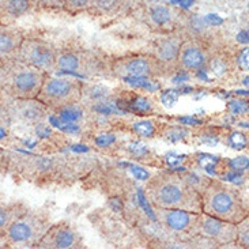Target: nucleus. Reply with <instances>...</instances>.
I'll use <instances>...</instances> for the list:
<instances>
[{
	"label": "nucleus",
	"instance_id": "obj_37",
	"mask_svg": "<svg viewBox=\"0 0 249 249\" xmlns=\"http://www.w3.org/2000/svg\"><path fill=\"white\" fill-rule=\"evenodd\" d=\"M129 150H131L135 155H138V157H142V155L147 153L146 146H144V144H141V143H134V144H131Z\"/></svg>",
	"mask_w": 249,
	"mask_h": 249
},
{
	"label": "nucleus",
	"instance_id": "obj_15",
	"mask_svg": "<svg viewBox=\"0 0 249 249\" xmlns=\"http://www.w3.org/2000/svg\"><path fill=\"white\" fill-rule=\"evenodd\" d=\"M181 42L176 38H163L157 45V59L161 63H172L177 60Z\"/></svg>",
	"mask_w": 249,
	"mask_h": 249
},
{
	"label": "nucleus",
	"instance_id": "obj_16",
	"mask_svg": "<svg viewBox=\"0 0 249 249\" xmlns=\"http://www.w3.org/2000/svg\"><path fill=\"white\" fill-rule=\"evenodd\" d=\"M25 211V207L19 203H6L0 200V233H3Z\"/></svg>",
	"mask_w": 249,
	"mask_h": 249
},
{
	"label": "nucleus",
	"instance_id": "obj_27",
	"mask_svg": "<svg viewBox=\"0 0 249 249\" xmlns=\"http://www.w3.org/2000/svg\"><path fill=\"white\" fill-rule=\"evenodd\" d=\"M211 71L216 75V76H222L226 74L228 71V63L226 60H223L222 57H216L214 60H211Z\"/></svg>",
	"mask_w": 249,
	"mask_h": 249
},
{
	"label": "nucleus",
	"instance_id": "obj_17",
	"mask_svg": "<svg viewBox=\"0 0 249 249\" xmlns=\"http://www.w3.org/2000/svg\"><path fill=\"white\" fill-rule=\"evenodd\" d=\"M56 67L64 71V72H75L81 70L82 61L81 57L76 53H63L59 57H56Z\"/></svg>",
	"mask_w": 249,
	"mask_h": 249
},
{
	"label": "nucleus",
	"instance_id": "obj_38",
	"mask_svg": "<svg viewBox=\"0 0 249 249\" xmlns=\"http://www.w3.org/2000/svg\"><path fill=\"white\" fill-rule=\"evenodd\" d=\"M204 20H206L207 25H213V26H218V25L223 23L222 18H219L215 14H210V15H207V17L204 18Z\"/></svg>",
	"mask_w": 249,
	"mask_h": 249
},
{
	"label": "nucleus",
	"instance_id": "obj_40",
	"mask_svg": "<svg viewBox=\"0 0 249 249\" xmlns=\"http://www.w3.org/2000/svg\"><path fill=\"white\" fill-rule=\"evenodd\" d=\"M88 3L89 0H67V6L71 7H85Z\"/></svg>",
	"mask_w": 249,
	"mask_h": 249
},
{
	"label": "nucleus",
	"instance_id": "obj_43",
	"mask_svg": "<svg viewBox=\"0 0 249 249\" xmlns=\"http://www.w3.org/2000/svg\"><path fill=\"white\" fill-rule=\"evenodd\" d=\"M6 151L3 150V148H0V165L3 163V162L6 161Z\"/></svg>",
	"mask_w": 249,
	"mask_h": 249
},
{
	"label": "nucleus",
	"instance_id": "obj_13",
	"mask_svg": "<svg viewBox=\"0 0 249 249\" xmlns=\"http://www.w3.org/2000/svg\"><path fill=\"white\" fill-rule=\"evenodd\" d=\"M177 60L180 61L184 70L195 71V70H200L206 64L207 54H206V51L197 42L188 41V42L181 44Z\"/></svg>",
	"mask_w": 249,
	"mask_h": 249
},
{
	"label": "nucleus",
	"instance_id": "obj_36",
	"mask_svg": "<svg viewBox=\"0 0 249 249\" xmlns=\"http://www.w3.org/2000/svg\"><path fill=\"white\" fill-rule=\"evenodd\" d=\"M238 64H240V67L243 68V70H248V48H245L241 51V53L238 56Z\"/></svg>",
	"mask_w": 249,
	"mask_h": 249
},
{
	"label": "nucleus",
	"instance_id": "obj_25",
	"mask_svg": "<svg viewBox=\"0 0 249 249\" xmlns=\"http://www.w3.org/2000/svg\"><path fill=\"white\" fill-rule=\"evenodd\" d=\"M237 238L240 240L241 247H248V219L245 218L244 221L237 225Z\"/></svg>",
	"mask_w": 249,
	"mask_h": 249
},
{
	"label": "nucleus",
	"instance_id": "obj_39",
	"mask_svg": "<svg viewBox=\"0 0 249 249\" xmlns=\"http://www.w3.org/2000/svg\"><path fill=\"white\" fill-rule=\"evenodd\" d=\"M184 160H185V157H184V155L170 154V155H168V160H166V161H168L169 165L175 166V165H178V163H181Z\"/></svg>",
	"mask_w": 249,
	"mask_h": 249
},
{
	"label": "nucleus",
	"instance_id": "obj_41",
	"mask_svg": "<svg viewBox=\"0 0 249 249\" xmlns=\"http://www.w3.org/2000/svg\"><path fill=\"white\" fill-rule=\"evenodd\" d=\"M237 38L240 42H243V44H248V32L247 30H243L241 33L237 36Z\"/></svg>",
	"mask_w": 249,
	"mask_h": 249
},
{
	"label": "nucleus",
	"instance_id": "obj_5",
	"mask_svg": "<svg viewBox=\"0 0 249 249\" xmlns=\"http://www.w3.org/2000/svg\"><path fill=\"white\" fill-rule=\"evenodd\" d=\"M82 98V86L75 81L45 78L36 100L45 107L61 108L70 104H76Z\"/></svg>",
	"mask_w": 249,
	"mask_h": 249
},
{
	"label": "nucleus",
	"instance_id": "obj_24",
	"mask_svg": "<svg viewBox=\"0 0 249 249\" xmlns=\"http://www.w3.org/2000/svg\"><path fill=\"white\" fill-rule=\"evenodd\" d=\"M180 97V91L178 90H166L163 91L161 95V102L166 107V108H172L175 107Z\"/></svg>",
	"mask_w": 249,
	"mask_h": 249
},
{
	"label": "nucleus",
	"instance_id": "obj_30",
	"mask_svg": "<svg viewBox=\"0 0 249 249\" xmlns=\"http://www.w3.org/2000/svg\"><path fill=\"white\" fill-rule=\"evenodd\" d=\"M188 135V131L187 129H184V128L181 127H176V128H172L170 131H168V139H170V141H180V139H182V138H185Z\"/></svg>",
	"mask_w": 249,
	"mask_h": 249
},
{
	"label": "nucleus",
	"instance_id": "obj_7",
	"mask_svg": "<svg viewBox=\"0 0 249 249\" xmlns=\"http://www.w3.org/2000/svg\"><path fill=\"white\" fill-rule=\"evenodd\" d=\"M202 213L178 209H160V221L165 228L177 233L196 234L200 229Z\"/></svg>",
	"mask_w": 249,
	"mask_h": 249
},
{
	"label": "nucleus",
	"instance_id": "obj_11",
	"mask_svg": "<svg viewBox=\"0 0 249 249\" xmlns=\"http://www.w3.org/2000/svg\"><path fill=\"white\" fill-rule=\"evenodd\" d=\"M78 244V234L71 226L66 223L52 226L51 229L45 231V234L41 237L38 241L40 248H57V249H67L74 248Z\"/></svg>",
	"mask_w": 249,
	"mask_h": 249
},
{
	"label": "nucleus",
	"instance_id": "obj_9",
	"mask_svg": "<svg viewBox=\"0 0 249 249\" xmlns=\"http://www.w3.org/2000/svg\"><path fill=\"white\" fill-rule=\"evenodd\" d=\"M199 233H202L204 237L213 238L216 243L230 244L237 238V225L202 213Z\"/></svg>",
	"mask_w": 249,
	"mask_h": 249
},
{
	"label": "nucleus",
	"instance_id": "obj_33",
	"mask_svg": "<svg viewBox=\"0 0 249 249\" xmlns=\"http://www.w3.org/2000/svg\"><path fill=\"white\" fill-rule=\"evenodd\" d=\"M191 26H192V29H194V30L202 32V30H204V27L207 26V23H206V20L202 19L200 17L194 15V17L191 18Z\"/></svg>",
	"mask_w": 249,
	"mask_h": 249
},
{
	"label": "nucleus",
	"instance_id": "obj_3",
	"mask_svg": "<svg viewBox=\"0 0 249 249\" xmlns=\"http://www.w3.org/2000/svg\"><path fill=\"white\" fill-rule=\"evenodd\" d=\"M202 213L230 223H240L247 218L240 195L219 181H211L203 189Z\"/></svg>",
	"mask_w": 249,
	"mask_h": 249
},
{
	"label": "nucleus",
	"instance_id": "obj_28",
	"mask_svg": "<svg viewBox=\"0 0 249 249\" xmlns=\"http://www.w3.org/2000/svg\"><path fill=\"white\" fill-rule=\"evenodd\" d=\"M197 162H199V165H200L203 169H206V170H211V169L215 168L216 162H218V158L214 157V155L200 154L199 157H197Z\"/></svg>",
	"mask_w": 249,
	"mask_h": 249
},
{
	"label": "nucleus",
	"instance_id": "obj_20",
	"mask_svg": "<svg viewBox=\"0 0 249 249\" xmlns=\"http://www.w3.org/2000/svg\"><path fill=\"white\" fill-rule=\"evenodd\" d=\"M82 95H86L89 98V101L100 102L107 101L109 95V90L104 86H89V88H82Z\"/></svg>",
	"mask_w": 249,
	"mask_h": 249
},
{
	"label": "nucleus",
	"instance_id": "obj_2",
	"mask_svg": "<svg viewBox=\"0 0 249 249\" xmlns=\"http://www.w3.org/2000/svg\"><path fill=\"white\" fill-rule=\"evenodd\" d=\"M47 72L30 67L19 59L0 64V90L11 98H36Z\"/></svg>",
	"mask_w": 249,
	"mask_h": 249
},
{
	"label": "nucleus",
	"instance_id": "obj_4",
	"mask_svg": "<svg viewBox=\"0 0 249 249\" xmlns=\"http://www.w3.org/2000/svg\"><path fill=\"white\" fill-rule=\"evenodd\" d=\"M47 226L40 216L25 211L7 228L3 234L8 247H27L38 244Z\"/></svg>",
	"mask_w": 249,
	"mask_h": 249
},
{
	"label": "nucleus",
	"instance_id": "obj_6",
	"mask_svg": "<svg viewBox=\"0 0 249 249\" xmlns=\"http://www.w3.org/2000/svg\"><path fill=\"white\" fill-rule=\"evenodd\" d=\"M18 59L30 67L48 72L56 67V56L49 44L36 38H23Z\"/></svg>",
	"mask_w": 249,
	"mask_h": 249
},
{
	"label": "nucleus",
	"instance_id": "obj_42",
	"mask_svg": "<svg viewBox=\"0 0 249 249\" xmlns=\"http://www.w3.org/2000/svg\"><path fill=\"white\" fill-rule=\"evenodd\" d=\"M180 122L182 123V124H187V125H189V124H194V125H196V124H199L200 122H197V120H195V119H192V117H182V119H180Z\"/></svg>",
	"mask_w": 249,
	"mask_h": 249
},
{
	"label": "nucleus",
	"instance_id": "obj_29",
	"mask_svg": "<svg viewBox=\"0 0 249 249\" xmlns=\"http://www.w3.org/2000/svg\"><path fill=\"white\" fill-rule=\"evenodd\" d=\"M230 169H233L234 172H244L248 169V157H238L229 162Z\"/></svg>",
	"mask_w": 249,
	"mask_h": 249
},
{
	"label": "nucleus",
	"instance_id": "obj_12",
	"mask_svg": "<svg viewBox=\"0 0 249 249\" xmlns=\"http://www.w3.org/2000/svg\"><path fill=\"white\" fill-rule=\"evenodd\" d=\"M23 33L10 23H0V64L18 59Z\"/></svg>",
	"mask_w": 249,
	"mask_h": 249
},
{
	"label": "nucleus",
	"instance_id": "obj_34",
	"mask_svg": "<svg viewBox=\"0 0 249 249\" xmlns=\"http://www.w3.org/2000/svg\"><path fill=\"white\" fill-rule=\"evenodd\" d=\"M116 141V138L113 135H101L95 139V143L100 146V147H107L109 144H112Z\"/></svg>",
	"mask_w": 249,
	"mask_h": 249
},
{
	"label": "nucleus",
	"instance_id": "obj_31",
	"mask_svg": "<svg viewBox=\"0 0 249 249\" xmlns=\"http://www.w3.org/2000/svg\"><path fill=\"white\" fill-rule=\"evenodd\" d=\"M229 109L230 112L234 115H241V113H245L248 110V105L244 101H231L229 104Z\"/></svg>",
	"mask_w": 249,
	"mask_h": 249
},
{
	"label": "nucleus",
	"instance_id": "obj_19",
	"mask_svg": "<svg viewBox=\"0 0 249 249\" xmlns=\"http://www.w3.org/2000/svg\"><path fill=\"white\" fill-rule=\"evenodd\" d=\"M83 112L76 104H70L66 107L57 108V117L61 123H75L81 120Z\"/></svg>",
	"mask_w": 249,
	"mask_h": 249
},
{
	"label": "nucleus",
	"instance_id": "obj_21",
	"mask_svg": "<svg viewBox=\"0 0 249 249\" xmlns=\"http://www.w3.org/2000/svg\"><path fill=\"white\" fill-rule=\"evenodd\" d=\"M128 108L135 113H142L143 115V113H148V112L153 110V104L144 97H136V98L128 102Z\"/></svg>",
	"mask_w": 249,
	"mask_h": 249
},
{
	"label": "nucleus",
	"instance_id": "obj_14",
	"mask_svg": "<svg viewBox=\"0 0 249 249\" xmlns=\"http://www.w3.org/2000/svg\"><path fill=\"white\" fill-rule=\"evenodd\" d=\"M33 6L32 0H0V23H11L26 15Z\"/></svg>",
	"mask_w": 249,
	"mask_h": 249
},
{
	"label": "nucleus",
	"instance_id": "obj_10",
	"mask_svg": "<svg viewBox=\"0 0 249 249\" xmlns=\"http://www.w3.org/2000/svg\"><path fill=\"white\" fill-rule=\"evenodd\" d=\"M7 109L11 119L27 124L40 123L47 115V107L36 98H15Z\"/></svg>",
	"mask_w": 249,
	"mask_h": 249
},
{
	"label": "nucleus",
	"instance_id": "obj_8",
	"mask_svg": "<svg viewBox=\"0 0 249 249\" xmlns=\"http://www.w3.org/2000/svg\"><path fill=\"white\" fill-rule=\"evenodd\" d=\"M158 59L153 60L148 57H127L122 59L113 66L116 74L122 75L124 78H150L158 75V68H160Z\"/></svg>",
	"mask_w": 249,
	"mask_h": 249
},
{
	"label": "nucleus",
	"instance_id": "obj_23",
	"mask_svg": "<svg viewBox=\"0 0 249 249\" xmlns=\"http://www.w3.org/2000/svg\"><path fill=\"white\" fill-rule=\"evenodd\" d=\"M134 131L136 135H139L142 138H153L155 134V128L153 123L147 120H142L134 124Z\"/></svg>",
	"mask_w": 249,
	"mask_h": 249
},
{
	"label": "nucleus",
	"instance_id": "obj_18",
	"mask_svg": "<svg viewBox=\"0 0 249 249\" xmlns=\"http://www.w3.org/2000/svg\"><path fill=\"white\" fill-rule=\"evenodd\" d=\"M150 18L158 26H165L173 18V13L168 6L165 4H153L148 10Z\"/></svg>",
	"mask_w": 249,
	"mask_h": 249
},
{
	"label": "nucleus",
	"instance_id": "obj_35",
	"mask_svg": "<svg viewBox=\"0 0 249 249\" xmlns=\"http://www.w3.org/2000/svg\"><path fill=\"white\" fill-rule=\"evenodd\" d=\"M131 172H132V175L136 177V180H141V181H146L148 178V173L144 170V169L139 168V166H135L132 165L131 166Z\"/></svg>",
	"mask_w": 249,
	"mask_h": 249
},
{
	"label": "nucleus",
	"instance_id": "obj_26",
	"mask_svg": "<svg viewBox=\"0 0 249 249\" xmlns=\"http://www.w3.org/2000/svg\"><path fill=\"white\" fill-rule=\"evenodd\" d=\"M247 136L241 132H233V134L229 136V144L233 148L236 150H243V148L247 147Z\"/></svg>",
	"mask_w": 249,
	"mask_h": 249
},
{
	"label": "nucleus",
	"instance_id": "obj_1",
	"mask_svg": "<svg viewBox=\"0 0 249 249\" xmlns=\"http://www.w3.org/2000/svg\"><path fill=\"white\" fill-rule=\"evenodd\" d=\"M147 196L157 209L202 213V196L191 184L176 176L162 175L148 184Z\"/></svg>",
	"mask_w": 249,
	"mask_h": 249
},
{
	"label": "nucleus",
	"instance_id": "obj_32",
	"mask_svg": "<svg viewBox=\"0 0 249 249\" xmlns=\"http://www.w3.org/2000/svg\"><path fill=\"white\" fill-rule=\"evenodd\" d=\"M10 123H11V117H10L8 109L7 107L0 105V127H7V125H10Z\"/></svg>",
	"mask_w": 249,
	"mask_h": 249
},
{
	"label": "nucleus",
	"instance_id": "obj_22",
	"mask_svg": "<svg viewBox=\"0 0 249 249\" xmlns=\"http://www.w3.org/2000/svg\"><path fill=\"white\" fill-rule=\"evenodd\" d=\"M122 4V0H89L88 6L100 10L101 13H112L116 7Z\"/></svg>",
	"mask_w": 249,
	"mask_h": 249
}]
</instances>
